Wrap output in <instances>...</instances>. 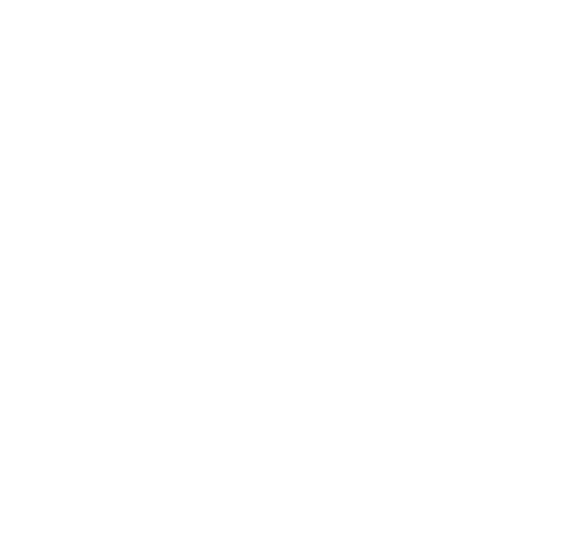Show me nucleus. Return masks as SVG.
I'll use <instances>...</instances> for the list:
<instances>
[]
</instances>
